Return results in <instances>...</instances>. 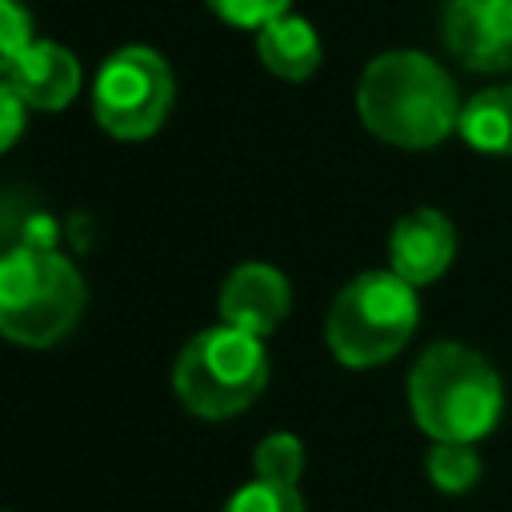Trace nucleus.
Returning a JSON list of instances; mask_svg holds the SVG:
<instances>
[{
  "instance_id": "nucleus-1",
  "label": "nucleus",
  "mask_w": 512,
  "mask_h": 512,
  "mask_svg": "<svg viewBox=\"0 0 512 512\" xmlns=\"http://www.w3.org/2000/svg\"><path fill=\"white\" fill-rule=\"evenodd\" d=\"M356 112L376 140L424 152L456 132L460 92L432 56L416 48H392L368 60L360 72Z\"/></svg>"
},
{
  "instance_id": "nucleus-2",
  "label": "nucleus",
  "mask_w": 512,
  "mask_h": 512,
  "mask_svg": "<svg viewBox=\"0 0 512 512\" xmlns=\"http://www.w3.org/2000/svg\"><path fill=\"white\" fill-rule=\"evenodd\" d=\"M408 408L432 440H484L504 412L500 372L468 344L436 340L408 372Z\"/></svg>"
},
{
  "instance_id": "nucleus-3",
  "label": "nucleus",
  "mask_w": 512,
  "mask_h": 512,
  "mask_svg": "<svg viewBox=\"0 0 512 512\" xmlns=\"http://www.w3.org/2000/svg\"><path fill=\"white\" fill-rule=\"evenodd\" d=\"M88 288L68 256L48 244H20L0 252V336L20 348L60 344L80 312Z\"/></svg>"
},
{
  "instance_id": "nucleus-4",
  "label": "nucleus",
  "mask_w": 512,
  "mask_h": 512,
  "mask_svg": "<svg viewBox=\"0 0 512 512\" xmlns=\"http://www.w3.org/2000/svg\"><path fill=\"white\" fill-rule=\"evenodd\" d=\"M416 324V288L392 268H376L360 272L336 292L324 320V340L344 368H376L412 340Z\"/></svg>"
},
{
  "instance_id": "nucleus-5",
  "label": "nucleus",
  "mask_w": 512,
  "mask_h": 512,
  "mask_svg": "<svg viewBox=\"0 0 512 512\" xmlns=\"http://www.w3.org/2000/svg\"><path fill=\"white\" fill-rule=\"evenodd\" d=\"M264 384H268V352L260 336L240 332L232 324L196 332L172 364L176 400L204 420L240 416L264 392Z\"/></svg>"
},
{
  "instance_id": "nucleus-6",
  "label": "nucleus",
  "mask_w": 512,
  "mask_h": 512,
  "mask_svg": "<svg viewBox=\"0 0 512 512\" xmlns=\"http://www.w3.org/2000/svg\"><path fill=\"white\" fill-rule=\"evenodd\" d=\"M176 100L168 60L148 44L116 48L92 84V116L116 140H148L160 132Z\"/></svg>"
},
{
  "instance_id": "nucleus-7",
  "label": "nucleus",
  "mask_w": 512,
  "mask_h": 512,
  "mask_svg": "<svg viewBox=\"0 0 512 512\" xmlns=\"http://www.w3.org/2000/svg\"><path fill=\"white\" fill-rule=\"evenodd\" d=\"M444 48L472 72L512 68V0H448Z\"/></svg>"
},
{
  "instance_id": "nucleus-8",
  "label": "nucleus",
  "mask_w": 512,
  "mask_h": 512,
  "mask_svg": "<svg viewBox=\"0 0 512 512\" xmlns=\"http://www.w3.org/2000/svg\"><path fill=\"white\" fill-rule=\"evenodd\" d=\"M288 308H292V284L276 264H264V260L236 264L220 284V300H216L220 324H232L252 336L276 332Z\"/></svg>"
},
{
  "instance_id": "nucleus-9",
  "label": "nucleus",
  "mask_w": 512,
  "mask_h": 512,
  "mask_svg": "<svg viewBox=\"0 0 512 512\" xmlns=\"http://www.w3.org/2000/svg\"><path fill=\"white\" fill-rule=\"evenodd\" d=\"M452 256H456V228L440 208H412L392 224L388 268L412 288L440 280Z\"/></svg>"
},
{
  "instance_id": "nucleus-10",
  "label": "nucleus",
  "mask_w": 512,
  "mask_h": 512,
  "mask_svg": "<svg viewBox=\"0 0 512 512\" xmlns=\"http://www.w3.org/2000/svg\"><path fill=\"white\" fill-rule=\"evenodd\" d=\"M4 76L20 92V100L36 112H60L64 104L76 100L80 80H84L72 48L56 44V40H32Z\"/></svg>"
},
{
  "instance_id": "nucleus-11",
  "label": "nucleus",
  "mask_w": 512,
  "mask_h": 512,
  "mask_svg": "<svg viewBox=\"0 0 512 512\" xmlns=\"http://www.w3.org/2000/svg\"><path fill=\"white\" fill-rule=\"evenodd\" d=\"M256 52H260V64H264L272 76L292 80V84H296V80H308V76L320 68V56H324L316 28H312L304 16H292V12L268 20V24L256 32Z\"/></svg>"
},
{
  "instance_id": "nucleus-12",
  "label": "nucleus",
  "mask_w": 512,
  "mask_h": 512,
  "mask_svg": "<svg viewBox=\"0 0 512 512\" xmlns=\"http://www.w3.org/2000/svg\"><path fill=\"white\" fill-rule=\"evenodd\" d=\"M456 132L484 156H512V84L480 88L460 104Z\"/></svg>"
},
{
  "instance_id": "nucleus-13",
  "label": "nucleus",
  "mask_w": 512,
  "mask_h": 512,
  "mask_svg": "<svg viewBox=\"0 0 512 512\" xmlns=\"http://www.w3.org/2000/svg\"><path fill=\"white\" fill-rule=\"evenodd\" d=\"M424 464H428V480L444 496L468 492L480 476V456H476V444L468 440H432V452Z\"/></svg>"
},
{
  "instance_id": "nucleus-14",
  "label": "nucleus",
  "mask_w": 512,
  "mask_h": 512,
  "mask_svg": "<svg viewBox=\"0 0 512 512\" xmlns=\"http://www.w3.org/2000/svg\"><path fill=\"white\" fill-rule=\"evenodd\" d=\"M252 472L268 484H292L300 480L304 472V444L292 436V432H272L256 444L252 452Z\"/></svg>"
},
{
  "instance_id": "nucleus-15",
  "label": "nucleus",
  "mask_w": 512,
  "mask_h": 512,
  "mask_svg": "<svg viewBox=\"0 0 512 512\" xmlns=\"http://www.w3.org/2000/svg\"><path fill=\"white\" fill-rule=\"evenodd\" d=\"M220 512H304V500L292 484H268L252 476L244 488L232 492V500Z\"/></svg>"
},
{
  "instance_id": "nucleus-16",
  "label": "nucleus",
  "mask_w": 512,
  "mask_h": 512,
  "mask_svg": "<svg viewBox=\"0 0 512 512\" xmlns=\"http://www.w3.org/2000/svg\"><path fill=\"white\" fill-rule=\"evenodd\" d=\"M32 12L24 0H0V76L20 60V52L32 44Z\"/></svg>"
},
{
  "instance_id": "nucleus-17",
  "label": "nucleus",
  "mask_w": 512,
  "mask_h": 512,
  "mask_svg": "<svg viewBox=\"0 0 512 512\" xmlns=\"http://www.w3.org/2000/svg\"><path fill=\"white\" fill-rule=\"evenodd\" d=\"M204 4H208V8H212L220 20H224V24L260 32L268 20L284 16L292 0H204Z\"/></svg>"
},
{
  "instance_id": "nucleus-18",
  "label": "nucleus",
  "mask_w": 512,
  "mask_h": 512,
  "mask_svg": "<svg viewBox=\"0 0 512 512\" xmlns=\"http://www.w3.org/2000/svg\"><path fill=\"white\" fill-rule=\"evenodd\" d=\"M24 116H28V104H24L20 92L8 84V76H0V156L20 140Z\"/></svg>"
}]
</instances>
